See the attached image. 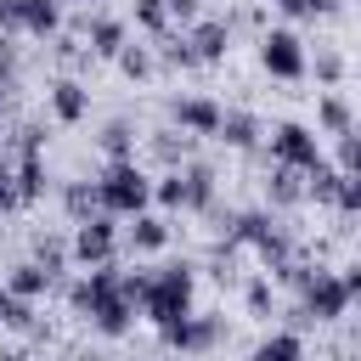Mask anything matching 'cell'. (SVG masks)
I'll return each mask as SVG.
<instances>
[{
  "label": "cell",
  "instance_id": "cell-1",
  "mask_svg": "<svg viewBox=\"0 0 361 361\" xmlns=\"http://www.w3.org/2000/svg\"><path fill=\"white\" fill-rule=\"evenodd\" d=\"M197 271L186 265V259H175V265H158L152 271V282H147V299H141V316L152 322V327H169V322H186L197 305Z\"/></svg>",
  "mask_w": 361,
  "mask_h": 361
},
{
  "label": "cell",
  "instance_id": "cell-2",
  "mask_svg": "<svg viewBox=\"0 0 361 361\" xmlns=\"http://www.w3.org/2000/svg\"><path fill=\"white\" fill-rule=\"evenodd\" d=\"M226 243H231V248H254L271 276H276L282 265H293V243H288V231L271 220V209H243V214H231Z\"/></svg>",
  "mask_w": 361,
  "mask_h": 361
},
{
  "label": "cell",
  "instance_id": "cell-3",
  "mask_svg": "<svg viewBox=\"0 0 361 361\" xmlns=\"http://www.w3.org/2000/svg\"><path fill=\"white\" fill-rule=\"evenodd\" d=\"M96 186H102V214H113V220H135V214L152 209V175H147L135 158L107 164V169L96 175Z\"/></svg>",
  "mask_w": 361,
  "mask_h": 361
},
{
  "label": "cell",
  "instance_id": "cell-4",
  "mask_svg": "<svg viewBox=\"0 0 361 361\" xmlns=\"http://www.w3.org/2000/svg\"><path fill=\"white\" fill-rule=\"evenodd\" d=\"M259 68H265L271 79L293 85V79L310 73V51H305V39H299L293 28H265V34H259Z\"/></svg>",
  "mask_w": 361,
  "mask_h": 361
},
{
  "label": "cell",
  "instance_id": "cell-5",
  "mask_svg": "<svg viewBox=\"0 0 361 361\" xmlns=\"http://www.w3.org/2000/svg\"><path fill=\"white\" fill-rule=\"evenodd\" d=\"M350 310V293H344V276L338 271H327V265H316L310 271V282L299 288V322H338Z\"/></svg>",
  "mask_w": 361,
  "mask_h": 361
},
{
  "label": "cell",
  "instance_id": "cell-6",
  "mask_svg": "<svg viewBox=\"0 0 361 361\" xmlns=\"http://www.w3.org/2000/svg\"><path fill=\"white\" fill-rule=\"evenodd\" d=\"M0 34L56 39L62 34V0H0Z\"/></svg>",
  "mask_w": 361,
  "mask_h": 361
},
{
  "label": "cell",
  "instance_id": "cell-7",
  "mask_svg": "<svg viewBox=\"0 0 361 361\" xmlns=\"http://www.w3.org/2000/svg\"><path fill=\"white\" fill-rule=\"evenodd\" d=\"M68 248H73V259H79L85 271H96V265H118V226H113V214H90V220H79L73 237H68Z\"/></svg>",
  "mask_w": 361,
  "mask_h": 361
},
{
  "label": "cell",
  "instance_id": "cell-8",
  "mask_svg": "<svg viewBox=\"0 0 361 361\" xmlns=\"http://www.w3.org/2000/svg\"><path fill=\"white\" fill-rule=\"evenodd\" d=\"M271 164H288V169H316L322 164V135L299 118H282L271 130Z\"/></svg>",
  "mask_w": 361,
  "mask_h": 361
},
{
  "label": "cell",
  "instance_id": "cell-9",
  "mask_svg": "<svg viewBox=\"0 0 361 361\" xmlns=\"http://www.w3.org/2000/svg\"><path fill=\"white\" fill-rule=\"evenodd\" d=\"M158 338H164L169 350H180V355H209V350L226 338V322H220V316H203V310H192L186 322H169V327H158Z\"/></svg>",
  "mask_w": 361,
  "mask_h": 361
},
{
  "label": "cell",
  "instance_id": "cell-10",
  "mask_svg": "<svg viewBox=\"0 0 361 361\" xmlns=\"http://www.w3.org/2000/svg\"><path fill=\"white\" fill-rule=\"evenodd\" d=\"M169 118H175V130H186V135H220L226 107H220L214 96H175V102H169Z\"/></svg>",
  "mask_w": 361,
  "mask_h": 361
},
{
  "label": "cell",
  "instance_id": "cell-11",
  "mask_svg": "<svg viewBox=\"0 0 361 361\" xmlns=\"http://www.w3.org/2000/svg\"><path fill=\"white\" fill-rule=\"evenodd\" d=\"M118 265H96V271H85L79 282H68V305H73V316H85L90 322V310L107 299V293H118Z\"/></svg>",
  "mask_w": 361,
  "mask_h": 361
},
{
  "label": "cell",
  "instance_id": "cell-12",
  "mask_svg": "<svg viewBox=\"0 0 361 361\" xmlns=\"http://www.w3.org/2000/svg\"><path fill=\"white\" fill-rule=\"evenodd\" d=\"M265 135H271V130L259 124V113H248V107H226V118H220V135H214V141H226L231 152H254Z\"/></svg>",
  "mask_w": 361,
  "mask_h": 361
},
{
  "label": "cell",
  "instance_id": "cell-13",
  "mask_svg": "<svg viewBox=\"0 0 361 361\" xmlns=\"http://www.w3.org/2000/svg\"><path fill=\"white\" fill-rule=\"evenodd\" d=\"M124 45H130V28H124L118 17H107V11L85 17V51H90V56H113V62H118Z\"/></svg>",
  "mask_w": 361,
  "mask_h": 361
},
{
  "label": "cell",
  "instance_id": "cell-14",
  "mask_svg": "<svg viewBox=\"0 0 361 361\" xmlns=\"http://www.w3.org/2000/svg\"><path fill=\"white\" fill-rule=\"evenodd\" d=\"M135 316H141V305H130L124 288H118V293H107V299L90 310V327H96L102 338H124V333L135 327Z\"/></svg>",
  "mask_w": 361,
  "mask_h": 361
},
{
  "label": "cell",
  "instance_id": "cell-15",
  "mask_svg": "<svg viewBox=\"0 0 361 361\" xmlns=\"http://www.w3.org/2000/svg\"><path fill=\"white\" fill-rule=\"evenodd\" d=\"M186 39H192L197 62H226V51H231V23H226V17H203V23L186 28Z\"/></svg>",
  "mask_w": 361,
  "mask_h": 361
},
{
  "label": "cell",
  "instance_id": "cell-16",
  "mask_svg": "<svg viewBox=\"0 0 361 361\" xmlns=\"http://www.w3.org/2000/svg\"><path fill=\"white\" fill-rule=\"evenodd\" d=\"M45 102H51V118H56V124H79V118L90 113V90H85L79 79H51Z\"/></svg>",
  "mask_w": 361,
  "mask_h": 361
},
{
  "label": "cell",
  "instance_id": "cell-17",
  "mask_svg": "<svg viewBox=\"0 0 361 361\" xmlns=\"http://www.w3.org/2000/svg\"><path fill=\"white\" fill-rule=\"evenodd\" d=\"M180 175H186V209H197V214H214V197H220V175H214V164H180Z\"/></svg>",
  "mask_w": 361,
  "mask_h": 361
},
{
  "label": "cell",
  "instance_id": "cell-18",
  "mask_svg": "<svg viewBox=\"0 0 361 361\" xmlns=\"http://www.w3.org/2000/svg\"><path fill=\"white\" fill-rule=\"evenodd\" d=\"M147 152H152L164 169H180V164H192V135L175 130V124H169V130H152V135H147Z\"/></svg>",
  "mask_w": 361,
  "mask_h": 361
},
{
  "label": "cell",
  "instance_id": "cell-19",
  "mask_svg": "<svg viewBox=\"0 0 361 361\" xmlns=\"http://www.w3.org/2000/svg\"><path fill=\"white\" fill-rule=\"evenodd\" d=\"M265 197H271V209H293V203H305V169L271 164V175H265Z\"/></svg>",
  "mask_w": 361,
  "mask_h": 361
},
{
  "label": "cell",
  "instance_id": "cell-20",
  "mask_svg": "<svg viewBox=\"0 0 361 361\" xmlns=\"http://www.w3.org/2000/svg\"><path fill=\"white\" fill-rule=\"evenodd\" d=\"M248 361H305V338H299V327H276V333H265V338L248 350Z\"/></svg>",
  "mask_w": 361,
  "mask_h": 361
},
{
  "label": "cell",
  "instance_id": "cell-21",
  "mask_svg": "<svg viewBox=\"0 0 361 361\" xmlns=\"http://www.w3.org/2000/svg\"><path fill=\"white\" fill-rule=\"evenodd\" d=\"M350 130H355L350 102H344L338 90H327V96L316 102V135H333V141H338V135H350Z\"/></svg>",
  "mask_w": 361,
  "mask_h": 361
},
{
  "label": "cell",
  "instance_id": "cell-22",
  "mask_svg": "<svg viewBox=\"0 0 361 361\" xmlns=\"http://www.w3.org/2000/svg\"><path fill=\"white\" fill-rule=\"evenodd\" d=\"M124 243H130L135 254H158V248L169 243V220L147 209V214H135V220H130V231H124Z\"/></svg>",
  "mask_w": 361,
  "mask_h": 361
},
{
  "label": "cell",
  "instance_id": "cell-23",
  "mask_svg": "<svg viewBox=\"0 0 361 361\" xmlns=\"http://www.w3.org/2000/svg\"><path fill=\"white\" fill-rule=\"evenodd\" d=\"M11 175H17V197L23 203L45 197V158H39V147H23V158L11 164Z\"/></svg>",
  "mask_w": 361,
  "mask_h": 361
},
{
  "label": "cell",
  "instance_id": "cell-24",
  "mask_svg": "<svg viewBox=\"0 0 361 361\" xmlns=\"http://www.w3.org/2000/svg\"><path fill=\"white\" fill-rule=\"evenodd\" d=\"M338 192H344V169L338 164H316V169H305V197H316V203H327V209H338Z\"/></svg>",
  "mask_w": 361,
  "mask_h": 361
},
{
  "label": "cell",
  "instance_id": "cell-25",
  "mask_svg": "<svg viewBox=\"0 0 361 361\" xmlns=\"http://www.w3.org/2000/svg\"><path fill=\"white\" fill-rule=\"evenodd\" d=\"M62 209H68L73 226L90 220V214H102V186L96 180H62Z\"/></svg>",
  "mask_w": 361,
  "mask_h": 361
},
{
  "label": "cell",
  "instance_id": "cell-26",
  "mask_svg": "<svg viewBox=\"0 0 361 361\" xmlns=\"http://www.w3.org/2000/svg\"><path fill=\"white\" fill-rule=\"evenodd\" d=\"M51 282H56V276H51L39 259H23V265H11V271H6V288H11L17 299H28V305H34V299H39Z\"/></svg>",
  "mask_w": 361,
  "mask_h": 361
},
{
  "label": "cell",
  "instance_id": "cell-27",
  "mask_svg": "<svg viewBox=\"0 0 361 361\" xmlns=\"http://www.w3.org/2000/svg\"><path fill=\"white\" fill-rule=\"evenodd\" d=\"M96 141H102L107 164H118V158H135V124H130V118H107Z\"/></svg>",
  "mask_w": 361,
  "mask_h": 361
},
{
  "label": "cell",
  "instance_id": "cell-28",
  "mask_svg": "<svg viewBox=\"0 0 361 361\" xmlns=\"http://www.w3.org/2000/svg\"><path fill=\"white\" fill-rule=\"evenodd\" d=\"M0 327H11V333H34V327H39V322H34V305L17 299L6 282H0Z\"/></svg>",
  "mask_w": 361,
  "mask_h": 361
},
{
  "label": "cell",
  "instance_id": "cell-29",
  "mask_svg": "<svg viewBox=\"0 0 361 361\" xmlns=\"http://www.w3.org/2000/svg\"><path fill=\"white\" fill-rule=\"evenodd\" d=\"M118 73H124V79H152V73H158V51L130 39V45L118 51Z\"/></svg>",
  "mask_w": 361,
  "mask_h": 361
},
{
  "label": "cell",
  "instance_id": "cell-30",
  "mask_svg": "<svg viewBox=\"0 0 361 361\" xmlns=\"http://www.w3.org/2000/svg\"><path fill=\"white\" fill-rule=\"evenodd\" d=\"M152 203H158V209H186V175H180V169H164V175L152 180Z\"/></svg>",
  "mask_w": 361,
  "mask_h": 361
},
{
  "label": "cell",
  "instance_id": "cell-31",
  "mask_svg": "<svg viewBox=\"0 0 361 361\" xmlns=\"http://www.w3.org/2000/svg\"><path fill=\"white\" fill-rule=\"evenodd\" d=\"M135 23L152 34V39H164L175 23H169V0H135Z\"/></svg>",
  "mask_w": 361,
  "mask_h": 361
},
{
  "label": "cell",
  "instance_id": "cell-32",
  "mask_svg": "<svg viewBox=\"0 0 361 361\" xmlns=\"http://www.w3.org/2000/svg\"><path fill=\"white\" fill-rule=\"evenodd\" d=\"M34 259H39V265H45L51 276H62V265L73 259V248H68L62 237H34Z\"/></svg>",
  "mask_w": 361,
  "mask_h": 361
},
{
  "label": "cell",
  "instance_id": "cell-33",
  "mask_svg": "<svg viewBox=\"0 0 361 361\" xmlns=\"http://www.w3.org/2000/svg\"><path fill=\"white\" fill-rule=\"evenodd\" d=\"M333 164H338L344 175H361V124H355L350 135H338V141H333Z\"/></svg>",
  "mask_w": 361,
  "mask_h": 361
},
{
  "label": "cell",
  "instance_id": "cell-34",
  "mask_svg": "<svg viewBox=\"0 0 361 361\" xmlns=\"http://www.w3.org/2000/svg\"><path fill=\"white\" fill-rule=\"evenodd\" d=\"M310 73H316V79H322V85H327V90H333V85H338V79H344V56H338V51H333V45H322V51H316V56H310Z\"/></svg>",
  "mask_w": 361,
  "mask_h": 361
},
{
  "label": "cell",
  "instance_id": "cell-35",
  "mask_svg": "<svg viewBox=\"0 0 361 361\" xmlns=\"http://www.w3.org/2000/svg\"><path fill=\"white\" fill-rule=\"evenodd\" d=\"M169 68H197V51H192V39L186 34H164V51H158Z\"/></svg>",
  "mask_w": 361,
  "mask_h": 361
},
{
  "label": "cell",
  "instance_id": "cell-36",
  "mask_svg": "<svg viewBox=\"0 0 361 361\" xmlns=\"http://www.w3.org/2000/svg\"><path fill=\"white\" fill-rule=\"evenodd\" d=\"M243 305H248V316H271V276H254L243 288Z\"/></svg>",
  "mask_w": 361,
  "mask_h": 361
},
{
  "label": "cell",
  "instance_id": "cell-37",
  "mask_svg": "<svg viewBox=\"0 0 361 361\" xmlns=\"http://www.w3.org/2000/svg\"><path fill=\"white\" fill-rule=\"evenodd\" d=\"M23 197H17V175H11V158L0 152V214H11Z\"/></svg>",
  "mask_w": 361,
  "mask_h": 361
},
{
  "label": "cell",
  "instance_id": "cell-38",
  "mask_svg": "<svg viewBox=\"0 0 361 361\" xmlns=\"http://www.w3.org/2000/svg\"><path fill=\"white\" fill-rule=\"evenodd\" d=\"M276 6H282L288 17H327L338 0H276Z\"/></svg>",
  "mask_w": 361,
  "mask_h": 361
},
{
  "label": "cell",
  "instance_id": "cell-39",
  "mask_svg": "<svg viewBox=\"0 0 361 361\" xmlns=\"http://www.w3.org/2000/svg\"><path fill=\"white\" fill-rule=\"evenodd\" d=\"M169 23H180V28L203 23V0H169Z\"/></svg>",
  "mask_w": 361,
  "mask_h": 361
},
{
  "label": "cell",
  "instance_id": "cell-40",
  "mask_svg": "<svg viewBox=\"0 0 361 361\" xmlns=\"http://www.w3.org/2000/svg\"><path fill=\"white\" fill-rule=\"evenodd\" d=\"M17 79V45H11V34H0V90Z\"/></svg>",
  "mask_w": 361,
  "mask_h": 361
},
{
  "label": "cell",
  "instance_id": "cell-41",
  "mask_svg": "<svg viewBox=\"0 0 361 361\" xmlns=\"http://www.w3.org/2000/svg\"><path fill=\"white\" fill-rule=\"evenodd\" d=\"M338 209H344V214H361V175H344V192H338Z\"/></svg>",
  "mask_w": 361,
  "mask_h": 361
},
{
  "label": "cell",
  "instance_id": "cell-42",
  "mask_svg": "<svg viewBox=\"0 0 361 361\" xmlns=\"http://www.w3.org/2000/svg\"><path fill=\"white\" fill-rule=\"evenodd\" d=\"M51 51H56V56H62V62H73V56H79V51H85V45H79V34H68V28H62V34H56V39H51Z\"/></svg>",
  "mask_w": 361,
  "mask_h": 361
},
{
  "label": "cell",
  "instance_id": "cell-43",
  "mask_svg": "<svg viewBox=\"0 0 361 361\" xmlns=\"http://www.w3.org/2000/svg\"><path fill=\"white\" fill-rule=\"evenodd\" d=\"M338 276H344V293H350V305H355V299H361V259H350Z\"/></svg>",
  "mask_w": 361,
  "mask_h": 361
},
{
  "label": "cell",
  "instance_id": "cell-44",
  "mask_svg": "<svg viewBox=\"0 0 361 361\" xmlns=\"http://www.w3.org/2000/svg\"><path fill=\"white\" fill-rule=\"evenodd\" d=\"M73 6H85V11H96V6H102V0H73Z\"/></svg>",
  "mask_w": 361,
  "mask_h": 361
},
{
  "label": "cell",
  "instance_id": "cell-45",
  "mask_svg": "<svg viewBox=\"0 0 361 361\" xmlns=\"http://www.w3.org/2000/svg\"><path fill=\"white\" fill-rule=\"evenodd\" d=\"M0 130H6V96H0Z\"/></svg>",
  "mask_w": 361,
  "mask_h": 361
},
{
  "label": "cell",
  "instance_id": "cell-46",
  "mask_svg": "<svg viewBox=\"0 0 361 361\" xmlns=\"http://www.w3.org/2000/svg\"><path fill=\"white\" fill-rule=\"evenodd\" d=\"M355 259H361V237H355Z\"/></svg>",
  "mask_w": 361,
  "mask_h": 361
}]
</instances>
